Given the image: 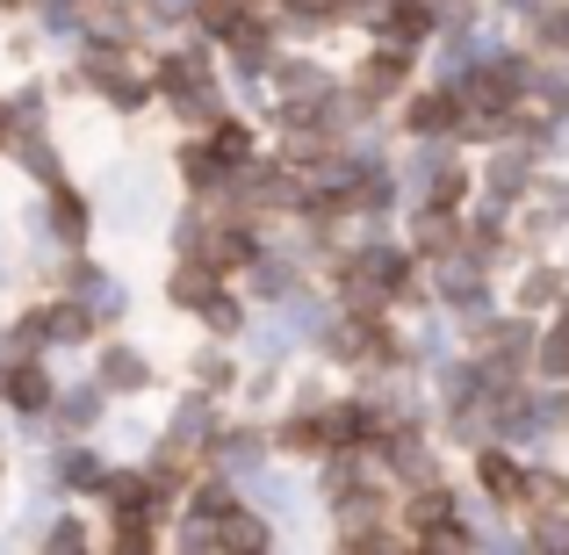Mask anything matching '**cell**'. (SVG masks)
Wrapping results in <instances>:
<instances>
[{"label":"cell","instance_id":"obj_1","mask_svg":"<svg viewBox=\"0 0 569 555\" xmlns=\"http://www.w3.org/2000/svg\"><path fill=\"white\" fill-rule=\"evenodd\" d=\"M209 469H217V476H260V469H267V440H260L252 426L209 433Z\"/></svg>","mask_w":569,"mask_h":555},{"label":"cell","instance_id":"obj_2","mask_svg":"<svg viewBox=\"0 0 569 555\" xmlns=\"http://www.w3.org/2000/svg\"><path fill=\"white\" fill-rule=\"evenodd\" d=\"M455 87H426V95L403 101V138H440V130H455Z\"/></svg>","mask_w":569,"mask_h":555},{"label":"cell","instance_id":"obj_3","mask_svg":"<svg viewBox=\"0 0 569 555\" xmlns=\"http://www.w3.org/2000/svg\"><path fill=\"white\" fill-rule=\"evenodd\" d=\"M476 476H483V490H490V498L505 505V513H519V490H527V469H519V462L505 455L498 440H490L483 455H476Z\"/></svg>","mask_w":569,"mask_h":555},{"label":"cell","instance_id":"obj_4","mask_svg":"<svg viewBox=\"0 0 569 555\" xmlns=\"http://www.w3.org/2000/svg\"><path fill=\"white\" fill-rule=\"evenodd\" d=\"M217 267L209 260H194V252H181V267H173V281H167V304H181V310H202L209 296H217Z\"/></svg>","mask_w":569,"mask_h":555},{"label":"cell","instance_id":"obj_5","mask_svg":"<svg viewBox=\"0 0 569 555\" xmlns=\"http://www.w3.org/2000/svg\"><path fill=\"white\" fill-rule=\"evenodd\" d=\"M0 397H8V404H14L22 418H37L43 404H51V375H43L37 361H14L8 375H0Z\"/></svg>","mask_w":569,"mask_h":555},{"label":"cell","instance_id":"obj_6","mask_svg":"<svg viewBox=\"0 0 569 555\" xmlns=\"http://www.w3.org/2000/svg\"><path fill=\"white\" fill-rule=\"evenodd\" d=\"M533 181V145H519V152H498V159H490V202H512V195L519 188H527Z\"/></svg>","mask_w":569,"mask_h":555},{"label":"cell","instance_id":"obj_7","mask_svg":"<svg viewBox=\"0 0 569 555\" xmlns=\"http://www.w3.org/2000/svg\"><path fill=\"white\" fill-rule=\"evenodd\" d=\"M101 383H109V389H123V397H130V389H144V383H152V361H144L138 347H123V339H116V347L101 354Z\"/></svg>","mask_w":569,"mask_h":555},{"label":"cell","instance_id":"obj_8","mask_svg":"<svg viewBox=\"0 0 569 555\" xmlns=\"http://www.w3.org/2000/svg\"><path fill=\"white\" fill-rule=\"evenodd\" d=\"M447 513H455V490H447V484H418V498L403 505V527L432 534V527H447Z\"/></svg>","mask_w":569,"mask_h":555},{"label":"cell","instance_id":"obj_9","mask_svg":"<svg viewBox=\"0 0 569 555\" xmlns=\"http://www.w3.org/2000/svg\"><path fill=\"white\" fill-rule=\"evenodd\" d=\"M43 318H51V339H58V347H80V339L87 333H94V304H80V296H66V304H51V310H43Z\"/></svg>","mask_w":569,"mask_h":555},{"label":"cell","instance_id":"obj_10","mask_svg":"<svg viewBox=\"0 0 569 555\" xmlns=\"http://www.w3.org/2000/svg\"><path fill=\"white\" fill-rule=\"evenodd\" d=\"M562 505H569V476H556V469H527L519 513H562Z\"/></svg>","mask_w":569,"mask_h":555},{"label":"cell","instance_id":"obj_11","mask_svg":"<svg viewBox=\"0 0 569 555\" xmlns=\"http://www.w3.org/2000/svg\"><path fill=\"white\" fill-rule=\"evenodd\" d=\"M58 484H66V490H101V484H109V469H101L87 447H66V455H58Z\"/></svg>","mask_w":569,"mask_h":555},{"label":"cell","instance_id":"obj_12","mask_svg":"<svg viewBox=\"0 0 569 555\" xmlns=\"http://www.w3.org/2000/svg\"><path fill=\"white\" fill-rule=\"evenodd\" d=\"M51 231L66 238V246H80V238H87V202L72 188H51Z\"/></svg>","mask_w":569,"mask_h":555},{"label":"cell","instance_id":"obj_13","mask_svg":"<svg viewBox=\"0 0 569 555\" xmlns=\"http://www.w3.org/2000/svg\"><path fill=\"white\" fill-rule=\"evenodd\" d=\"M217 548H267V519L238 505V513H231V519L217 527Z\"/></svg>","mask_w":569,"mask_h":555},{"label":"cell","instance_id":"obj_14","mask_svg":"<svg viewBox=\"0 0 569 555\" xmlns=\"http://www.w3.org/2000/svg\"><path fill=\"white\" fill-rule=\"evenodd\" d=\"M209 145H217V159H223L231 174L252 159V130H246V123H209Z\"/></svg>","mask_w":569,"mask_h":555},{"label":"cell","instance_id":"obj_15","mask_svg":"<svg viewBox=\"0 0 569 555\" xmlns=\"http://www.w3.org/2000/svg\"><path fill=\"white\" fill-rule=\"evenodd\" d=\"M94 418H101V389H72V397L58 404V426H66V433H87Z\"/></svg>","mask_w":569,"mask_h":555},{"label":"cell","instance_id":"obj_16","mask_svg":"<svg viewBox=\"0 0 569 555\" xmlns=\"http://www.w3.org/2000/svg\"><path fill=\"white\" fill-rule=\"evenodd\" d=\"M562 304V275H548V267H533L527 281H519V310H548Z\"/></svg>","mask_w":569,"mask_h":555},{"label":"cell","instance_id":"obj_17","mask_svg":"<svg viewBox=\"0 0 569 555\" xmlns=\"http://www.w3.org/2000/svg\"><path fill=\"white\" fill-rule=\"evenodd\" d=\"M202 325H209V333H217V339H238V325H246V310H238V296H209V304H202Z\"/></svg>","mask_w":569,"mask_h":555},{"label":"cell","instance_id":"obj_18","mask_svg":"<svg viewBox=\"0 0 569 555\" xmlns=\"http://www.w3.org/2000/svg\"><path fill=\"white\" fill-rule=\"evenodd\" d=\"M194 383H202V389H223V383H231V354H223V347H209L202 361H194Z\"/></svg>","mask_w":569,"mask_h":555},{"label":"cell","instance_id":"obj_19","mask_svg":"<svg viewBox=\"0 0 569 555\" xmlns=\"http://www.w3.org/2000/svg\"><path fill=\"white\" fill-rule=\"evenodd\" d=\"M43 542H51V548H87V527H80V519H58Z\"/></svg>","mask_w":569,"mask_h":555},{"label":"cell","instance_id":"obj_20","mask_svg":"<svg viewBox=\"0 0 569 555\" xmlns=\"http://www.w3.org/2000/svg\"><path fill=\"white\" fill-rule=\"evenodd\" d=\"M252 8H281V0H252Z\"/></svg>","mask_w":569,"mask_h":555},{"label":"cell","instance_id":"obj_21","mask_svg":"<svg viewBox=\"0 0 569 555\" xmlns=\"http://www.w3.org/2000/svg\"><path fill=\"white\" fill-rule=\"evenodd\" d=\"M0 138H8V116H0Z\"/></svg>","mask_w":569,"mask_h":555}]
</instances>
